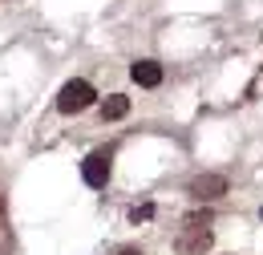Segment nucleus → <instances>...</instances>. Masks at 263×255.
I'll use <instances>...</instances> for the list:
<instances>
[{"instance_id":"obj_1","label":"nucleus","mask_w":263,"mask_h":255,"mask_svg":"<svg viewBox=\"0 0 263 255\" xmlns=\"http://www.w3.org/2000/svg\"><path fill=\"white\" fill-rule=\"evenodd\" d=\"M93 85H89V81H69L65 89H61V94H57V110H61V114H81V110H89V105H93Z\"/></svg>"},{"instance_id":"obj_2","label":"nucleus","mask_w":263,"mask_h":255,"mask_svg":"<svg viewBox=\"0 0 263 255\" xmlns=\"http://www.w3.org/2000/svg\"><path fill=\"white\" fill-rule=\"evenodd\" d=\"M109 158H114V150H93L89 158L81 162V174H85L89 187H105L109 183Z\"/></svg>"},{"instance_id":"obj_3","label":"nucleus","mask_w":263,"mask_h":255,"mask_svg":"<svg viewBox=\"0 0 263 255\" xmlns=\"http://www.w3.org/2000/svg\"><path fill=\"white\" fill-rule=\"evenodd\" d=\"M206 247H211V231L198 227V223H191L182 235H178V255H202Z\"/></svg>"},{"instance_id":"obj_4","label":"nucleus","mask_w":263,"mask_h":255,"mask_svg":"<svg viewBox=\"0 0 263 255\" xmlns=\"http://www.w3.org/2000/svg\"><path fill=\"white\" fill-rule=\"evenodd\" d=\"M191 194L195 198H219V194H227V178L223 174H198L191 183Z\"/></svg>"},{"instance_id":"obj_5","label":"nucleus","mask_w":263,"mask_h":255,"mask_svg":"<svg viewBox=\"0 0 263 255\" xmlns=\"http://www.w3.org/2000/svg\"><path fill=\"white\" fill-rule=\"evenodd\" d=\"M130 77L142 85V89H154V85L162 81V65H158V61H138L130 69Z\"/></svg>"},{"instance_id":"obj_6","label":"nucleus","mask_w":263,"mask_h":255,"mask_svg":"<svg viewBox=\"0 0 263 255\" xmlns=\"http://www.w3.org/2000/svg\"><path fill=\"white\" fill-rule=\"evenodd\" d=\"M126 114H130V97L126 94H109L101 101V118H105V122H118V118H126Z\"/></svg>"},{"instance_id":"obj_7","label":"nucleus","mask_w":263,"mask_h":255,"mask_svg":"<svg viewBox=\"0 0 263 255\" xmlns=\"http://www.w3.org/2000/svg\"><path fill=\"white\" fill-rule=\"evenodd\" d=\"M150 215H154V207H150V203H142V207H134V223H138V219H150Z\"/></svg>"},{"instance_id":"obj_8","label":"nucleus","mask_w":263,"mask_h":255,"mask_svg":"<svg viewBox=\"0 0 263 255\" xmlns=\"http://www.w3.org/2000/svg\"><path fill=\"white\" fill-rule=\"evenodd\" d=\"M122 255H142V251H138V247H126V251H122Z\"/></svg>"},{"instance_id":"obj_9","label":"nucleus","mask_w":263,"mask_h":255,"mask_svg":"<svg viewBox=\"0 0 263 255\" xmlns=\"http://www.w3.org/2000/svg\"><path fill=\"white\" fill-rule=\"evenodd\" d=\"M0 223H4V203H0Z\"/></svg>"}]
</instances>
